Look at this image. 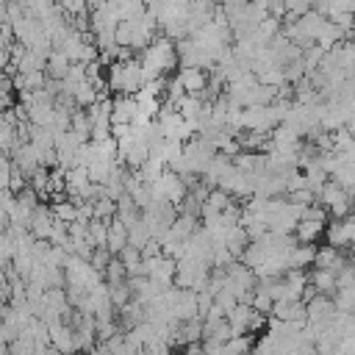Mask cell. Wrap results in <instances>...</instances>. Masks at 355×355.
<instances>
[{
  "label": "cell",
  "instance_id": "cell-1",
  "mask_svg": "<svg viewBox=\"0 0 355 355\" xmlns=\"http://www.w3.org/2000/svg\"><path fill=\"white\" fill-rule=\"evenodd\" d=\"M316 197H319L322 208L327 211V216H333V219H344L352 211V194L344 191L336 180H327Z\"/></svg>",
  "mask_w": 355,
  "mask_h": 355
},
{
  "label": "cell",
  "instance_id": "cell-2",
  "mask_svg": "<svg viewBox=\"0 0 355 355\" xmlns=\"http://www.w3.org/2000/svg\"><path fill=\"white\" fill-rule=\"evenodd\" d=\"M144 83L141 64L139 61H116L111 64V86L122 94H136L139 86Z\"/></svg>",
  "mask_w": 355,
  "mask_h": 355
},
{
  "label": "cell",
  "instance_id": "cell-3",
  "mask_svg": "<svg viewBox=\"0 0 355 355\" xmlns=\"http://www.w3.org/2000/svg\"><path fill=\"white\" fill-rule=\"evenodd\" d=\"M347 263H349V261H347V258L341 255V250L333 247V244L316 250V258H313V266H316V269H327V272H333V275H338Z\"/></svg>",
  "mask_w": 355,
  "mask_h": 355
},
{
  "label": "cell",
  "instance_id": "cell-4",
  "mask_svg": "<svg viewBox=\"0 0 355 355\" xmlns=\"http://www.w3.org/2000/svg\"><path fill=\"white\" fill-rule=\"evenodd\" d=\"M178 80H180L183 92H189V94H200L205 89V72L200 67H183Z\"/></svg>",
  "mask_w": 355,
  "mask_h": 355
},
{
  "label": "cell",
  "instance_id": "cell-5",
  "mask_svg": "<svg viewBox=\"0 0 355 355\" xmlns=\"http://www.w3.org/2000/svg\"><path fill=\"white\" fill-rule=\"evenodd\" d=\"M308 283H311L313 291L322 294V297H330V294L338 291V286H336V275L327 272V269H313V272L308 275Z\"/></svg>",
  "mask_w": 355,
  "mask_h": 355
},
{
  "label": "cell",
  "instance_id": "cell-6",
  "mask_svg": "<svg viewBox=\"0 0 355 355\" xmlns=\"http://www.w3.org/2000/svg\"><path fill=\"white\" fill-rule=\"evenodd\" d=\"M155 194H166L172 202H180L183 200V194H186V189H183V183L178 180V175H161L158 180H155Z\"/></svg>",
  "mask_w": 355,
  "mask_h": 355
},
{
  "label": "cell",
  "instance_id": "cell-7",
  "mask_svg": "<svg viewBox=\"0 0 355 355\" xmlns=\"http://www.w3.org/2000/svg\"><path fill=\"white\" fill-rule=\"evenodd\" d=\"M128 227L122 225V222H111L108 225V250L111 252H119V250H125V244H128Z\"/></svg>",
  "mask_w": 355,
  "mask_h": 355
},
{
  "label": "cell",
  "instance_id": "cell-8",
  "mask_svg": "<svg viewBox=\"0 0 355 355\" xmlns=\"http://www.w3.org/2000/svg\"><path fill=\"white\" fill-rule=\"evenodd\" d=\"M47 67H50V72H53L55 78H67V72H69V58H67L61 50H55V53H50Z\"/></svg>",
  "mask_w": 355,
  "mask_h": 355
},
{
  "label": "cell",
  "instance_id": "cell-9",
  "mask_svg": "<svg viewBox=\"0 0 355 355\" xmlns=\"http://www.w3.org/2000/svg\"><path fill=\"white\" fill-rule=\"evenodd\" d=\"M94 214H97V216H108V214H114V202H111V200H103V202H97Z\"/></svg>",
  "mask_w": 355,
  "mask_h": 355
},
{
  "label": "cell",
  "instance_id": "cell-10",
  "mask_svg": "<svg viewBox=\"0 0 355 355\" xmlns=\"http://www.w3.org/2000/svg\"><path fill=\"white\" fill-rule=\"evenodd\" d=\"M105 3H108V0H86V8H89V11H97V8H103Z\"/></svg>",
  "mask_w": 355,
  "mask_h": 355
}]
</instances>
